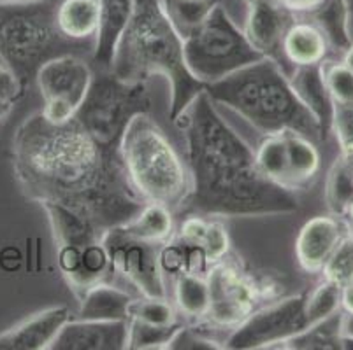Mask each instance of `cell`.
<instances>
[{
  "label": "cell",
  "mask_w": 353,
  "mask_h": 350,
  "mask_svg": "<svg viewBox=\"0 0 353 350\" xmlns=\"http://www.w3.org/2000/svg\"><path fill=\"white\" fill-rule=\"evenodd\" d=\"M288 149V166L285 188L288 191L306 189L316 179L322 165L320 151L313 139L297 131H285Z\"/></svg>",
  "instance_id": "obj_22"
},
{
  "label": "cell",
  "mask_w": 353,
  "mask_h": 350,
  "mask_svg": "<svg viewBox=\"0 0 353 350\" xmlns=\"http://www.w3.org/2000/svg\"><path fill=\"white\" fill-rule=\"evenodd\" d=\"M245 8V23L241 28L250 44L265 58H272L280 63L281 43L295 14L276 0H246Z\"/></svg>",
  "instance_id": "obj_14"
},
{
  "label": "cell",
  "mask_w": 353,
  "mask_h": 350,
  "mask_svg": "<svg viewBox=\"0 0 353 350\" xmlns=\"http://www.w3.org/2000/svg\"><path fill=\"white\" fill-rule=\"evenodd\" d=\"M34 2H43V0H0V4H34Z\"/></svg>",
  "instance_id": "obj_39"
},
{
  "label": "cell",
  "mask_w": 353,
  "mask_h": 350,
  "mask_svg": "<svg viewBox=\"0 0 353 350\" xmlns=\"http://www.w3.org/2000/svg\"><path fill=\"white\" fill-rule=\"evenodd\" d=\"M255 153V163L265 179L285 188L288 166L287 139L283 133L265 135V139L259 144ZM287 189V188H285Z\"/></svg>",
  "instance_id": "obj_27"
},
{
  "label": "cell",
  "mask_w": 353,
  "mask_h": 350,
  "mask_svg": "<svg viewBox=\"0 0 353 350\" xmlns=\"http://www.w3.org/2000/svg\"><path fill=\"white\" fill-rule=\"evenodd\" d=\"M94 69L81 54H62L41 65L34 81L44 100L41 111L44 120L51 124H65L74 120L88 93Z\"/></svg>",
  "instance_id": "obj_12"
},
{
  "label": "cell",
  "mask_w": 353,
  "mask_h": 350,
  "mask_svg": "<svg viewBox=\"0 0 353 350\" xmlns=\"http://www.w3.org/2000/svg\"><path fill=\"white\" fill-rule=\"evenodd\" d=\"M327 207L334 214H346V208L353 200V168L348 156L336 160L327 177L325 188Z\"/></svg>",
  "instance_id": "obj_28"
},
{
  "label": "cell",
  "mask_w": 353,
  "mask_h": 350,
  "mask_svg": "<svg viewBox=\"0 0 353 350\" xmlns=\"http://www.w3.org/2000/svg\"><path fill=\"white\" fill-rule=\"evenodd\" d=\"M221 0H160L167 19L185 41L204 25Z\"/></svg>",
  "instance_id": "obj_25"
},
{
  "label": "cell",
  "mask_w": 353,
  "mask_h": 350,
  "mask_svg": "<svg viewBox=\"0 0 353 350\" xmlns=\"http://www.w3.org/2000/svg\"><path fill=\"white\" fill-rule=\"evenodd\" d=\"M346 214H348V217L352 219V223H353V200H352V204L348 205V208H346Z\"/></svg>",
  "instance_id": "obj_41"
},
{
  "label": "cell",
  "mask_w": 353,
  "mask_h": 350,
  "mask_svg": "<svg viewBox=\"0 0 353 350\" xmlns=\"http://www.w3.org/2000/svg\"><path fill=\"white\" fill-rule=\"evenodd\" d=\"M172 303L183 322H204L210 312V285L206 275L188 274V272L174 275Z\"/></svg>",
  "instance_id": "obj_23"
},
{
  "label": "cell",
  "mask_w": 353,
  "mask_h": 350,
  "mask_svg": "<svg viewBox=\"0 0 353 350\" xmlns=\"http://www.w3.org/2000/svg\"><path fill=\"white\" fill-rule=\"evenodd\" d=\"M345 233L341 221L336 217L316 216L304 223L295 240V258L301 268L306 274H320Z\"/></svg>",
  "instance_id": "obj_17"
},
{
  "label": "cell",
  "mask_w": 353,
  "mask_h": 350,
  "mask_svg": "<svg viewBox=\"0 0 353 350\" xmlns=\"http://www.w3.org/2000/svg\"><path fill=\"white\" fill-rule=\"evenodd\" d=\"M346 233H348V235L352 237V239H353V223L350 224V226H348V230H346Z\"/></svg>",
  "instance_id": "obj_42"
},
{
  "label": "cell",
  "mask_w": 353,
  "mask_h": 350,
  "mask_svg": "<svg viewBox=\"0 0 353 350\" xmlns=\"http://www.w3.org/2000/svg\"><path fill=\"white\" fill-rule=\"evenodd\" d=\"M339 293L341 289L338 285L330 284L323 278L313 291L306 293V312L310 317L311 326L323 319H329L339 308Z\"/></svg>",
  "instance_id": "obj_33"
},
{
  "label": "cell",
  "mask_w": 353,
  "mask_h": 350,
  "mask_svg": "<svg viewBox=\"0 0 353 350\" xmlns=\"http://www.w3.org/2000/svg\"><path fill=\"white\" fill-rule=\"evenodd\" d=\"M121 230L146 242L167 243L176 233L174 212L162 204H144L132 219L121 224Z\"/></svg>",
  "instance_id": "obj_24"
},
{
  "label": "cell",
  "mask_w": 353,
  "mask_h": 350,
  "mask_svg": "<svg viewBox=\"0 0 353 350\" xmlns=\"http://www.w3.org/2000/svg\"><path fill=\"white\" fill-rule=\"evenodd\" d=\"M57 250V263L74 296L113 275L104 245V230L57 204H43Z\"/></svg>",
  "instance_id": "obj_7"
},
{
  "label": "cell",
  "mask_w": 353,
  "mask_h": 350,
  "mask_svg": "<svg viewBox=\"0 0 353 350\" xmlns=\"http://www.w3.org/2000/svg\"><path fill=\"white\" fill-rule=\"evenodd\" d=\"M128 319L141 320V322L157 324V326H171V324L183 322L176 310L174 303L169 298H134L128 307Z\"/></svg>",
  "instance_id": "obj_29"
},
{
  "label": "cell",
  "mask_w": 353,
  "mask_h": 350,
  "mask_svg": "<svg viewBox=\"0 0 353 350\" xmlns=\"http://www.w3.org/2000/svg\"><path fill=\"white\" fill-rule=\"evenodd\" d=\"M329 51V41L311 19L295 16L281 43V56L292 67L320 65Z\"/></svg>",
  "instance_id": "obj_18"
},
{
  "label": "cell",
  "mask_w": 353,
  "mask_h": 350,
  "mask_svg": "<svg viewBox=\"0 0 353 350\" xmlns=\"http://www.w3.org/2000/svg\"><path fill=\"white\" fill-rule=\"evenodd\" d=\"M25 88L21 77L18 76L11 63L0 54V121H4L18 100L23 96Z\"/></svg>",
  "instance_id": "obj_34"
},
{
  "label": "cell",
  "mask_w": 353,
  "mask_h": 350,
  "mask_svg": "<svg viewBox=\"0 0 353 350\" xmlns=\"http://www.w3.org/2000/svg\"><path fill=\"white\" fill-rule=\"evenodd\" d=\"M152 112L146 83L123 81L111 70L94 69V77L76 118L99 144L120 151L121 137L137 114Z\"/></svg>",
  "instance_id": "obj_8"
},
{
  "label": "cell",
  "mask_w": 353,
  "mask_h": 350,
  "mask_svg": "<svg viewBox=\"0 0 353 350\" xmlns=\"http://www.w3.org/2000/svg\"><path fill=\"white\" fill-rule=\"evenodd\" d=\"M128 320H67L50 350H125Z\"/></svg>",
  "instance_id": "obj_15"
},
{
  "label": "cell",
  "mask_w": 353,
  "mask_h": 350,
  "mask_svg": "<svg viewBox=\"0 0 353 350\" xmlns=\"http://www.w3.org/2000/svg\"><path fill=\"white\" fill-rule=\"evenodd\" d=\"M343 62H345L346 65H348L350 69L353 70V46H352V47H348V51H346L345 60H343Z\"/></svg>",
  "instance_id": "obj_40"
},
{
  "label": "cell",
  "mask_w": 353,
  "mask_h": 350,
  "mask_svg": "<svg viewBox=\"0 0 353 350\" xmlns=\"http://www.w3.org/2000/svg\"><path fill=\"white\" fill-rule=\"evenodd\" d=\"M276 2L283 6L285 9H288L292 14L304 16L307 12L314 11V9L322 4L323 0H276Z\"/></svg>",
  "instance_id": "obj_37"
},
{
  "label": "cell",
  "mask_w": 353,
  "mask_h": 350,
  "mask_svg": "<svg viewBox=\"0 0 353 350\" xmlns=\"http://www.w3.org/2000/svg\"><path fill=\"white\" fill-rule=\"evenodd\" d=\"M104 245L113 275L136 287L141 296H167L163 272L160 268V249L163 243L136 239L125 233L121 226H114L104 233Z\"/></svg>",
  "instance_id": "obj_13"
},
{
  "label": "cell",
  "mask_w": 353,
  "mask_h": 350,
  "mask_svg": "<svg viewBox=\"0 0 353 350\" xmlns=\"http://www.w3.org/2000/svg\"><path fill=\"white\" fill-rule=\"evenodd\" d=\"M78 300L79 319L128 320V307L134 298L125 289L105 281L86 289Z\"/></svg>",
  "instance_id": "obj_21"
},
{
  "label": "cell",
  "mask_w": 353,
  "mask_h": 350,
  "mask_svg": "<svg viewBox=\"0 0 353 350\" xmlns=\"http://www.w3.org/2000/svg\"><path fill=\"white\" fill-rule=\"evenodd\" d=\"M206 278L210 285V312L206 320L197 326L210 335L220 331L229 335L256 308L280 298L274 282L256 277L232 254L211 265Z\"/></svg>",
  "instance_id": "obj_10"
},
{
  "label": "cell",
  "mask_w": 353,
  "mask_h": 350,
  "mask_svg": "<svg viewBox=\"0 0 353 350\" xmlns=\"http://www.w3.org/2000/svg\"><path fill=\"white\" fill-rule=\"evenodd\" d=\"M206 93L248 121L264 135L297 131L316 139L320 123L299 100L283 67L272 58H262L220 81L206 85Z\"/></svg>",
  "instance_id": "obj_4"
},
{
  "label": "cell",
  "mask_w": 353,
  "mask_h": 350,
  "mask_svg": "<svg viewBox=\"0 0 353 350\" xmlns=\"http://www.w3.org/2000/svg\"><path fill=\"white\" fill-rule=\"evenodd\" d=\"M185 322L171 324V326H157V324L141 322V320L128 319V342L127 349L134 350H153L167 349L172 336L178 333Z\"/></svg>",
  "instance_id": "obj_30"
},
{
  "label": "cell",
  "mask_w": 353,
  "mask_h": 350,
  "mask_svg": "<svg viewBox=\"0 0 353 350\" xmlns=\"http://www.w3.org/2000/svg\"><path fill=\"white\" fill-rule=\"evenodd\" d=\"M320 69L332 105H353V70L345 62H322Z\"/></svg>",
  "instance_id": "obj_31"
},
{
  "label": "cell",
  "mask_w": 353,
  "mask_h": 350,
  "mask_svg": "<svg viewBox=\"0 0 353 350\" xmlns=\"http://www.w3.org/2000/svg\"><path fill=\"white\" fill-rule=\"evenodd\" d=\"M323 278L339 289L353 284V239L345 233L341 242L334 249L330 258L323 265Z\"/></svg>",
  "instance_id": "obj_32"
},
{
  "label": "cell",
  "mask_w": 353,
  "mask_h": 350,
  "mask_svg": "<svg viewBox=\"0 0 353 350\" xmlns=\"http://www.w3.org/2000/svg\"><path fill=\"white\" fill-rule=\"evenodd\" d=\"M111 72L123 81L146 83L163 76L171 83L169 118L178 116L206 85L195 79L183 56V39L167 19L160 0H134V11L118 41Z\"/></svg>",
  "instance_id": "obj_3"
},
{
  "label": "cell",
  "mask_w": 353,
  "mask_h": 350,
  "mask_svg": "<svg viewBox=\"0 0 353 350\" xmlns=\"http://www.w3.org/2000/svg\"><path fill=\"white\" fill-rule=\"evenodd\" d=\"M290 85L299 100L311 111L316 121H322L325 112V100H330L325 85L322 79V69L320 65L310 67H294V74L288 76Z\"/></svg>",
  "instance_id": "obj_26"
},
{
  "label": "cell",
  "mask_w": 353,
  "mask_h": 350,
  "mask_svg": "<svg viewBox=\"0 0 353 350\" xmlns=\"http://www.w3.org/2000/svg\"><path fill=\"white\" fill-rule=\"evenodd\" d=\"M185 131L192 193L185 212L208 217H268L297 210L292 191L262 175L255 153L199 93L174 121Z\"/></svg>",
  "instance_id": "obj_2"
},
{
  "label": "cell",
  "mask_w": 353,
  "mask_h": 350,
  "mask_svg": "<svg viewBox=\"0 0 353 350\" xmlns=\"http://www.w3.org/2000/svg\"><path fill=\"white\" fill-rule=\"evenodd\" d=\"M183 56L192 76L204 85L220 81L265 58L250 44L221 2L204 25L183 41Z\"/></svg>",
  "instance_id": "obj_9"
},
{
  "label": "cell",
  "mask_w": 353,
  "mask_h": 350,
  "mask_svg": "<svg viewBox=\"0 0 353 350\" xmlns=\"http://www.w3.org/2000/svg\"><path fill=\"white\" fill-rule=\"evenodd\" d=\"M330 121L345 156H353V105H332Z\"/></svg>",
  "instance_id": "obj_36"
},
{
  "label": "cell",
  "mask_w": 353,
  "mask_h": 350,
  "mask_svg": "<svg viewBox=\"0 0 353 350\" xmlns=\"http://www.w3.org/2000/svg\"><path fill=\"white\" fill-rule=\"evenodd\" d=\"M67 320L70 312L63 305L44 308L0 333V350H50Z\"/></svg>",
  "instance_id": "obj_16"
},
{
  "label": "cell",
  "mask_w": 353,
  "mask_h": 350,
  "mask_svg": "<svg viewBox=\"0 0 353 350\" xmlns=\"http://www.w3.org/2000/svg\"><path fill=\"white\" fill-rule=\"evenodd\" d=\"M99 4H101V18H99L92 62L95 69L109 70L118 41L132 16L134 0H99Z\"/></svg>",
  "instance_id": "obj_19"
},
{
  "label": "cell",
  "mask_w": 353,
  "mask_h": 350,
  "mask_svg": "<svg viewBox=\"0 0 353 350\" xmlns=\"http://www.w3.org/2000/svg\"><path fill=\"white\" fill-rule=\"evenodd\" d=\"M202 247L206 250L211 265L221 261V259L230 254L232 242H230L229 231L218 217H210V228H208L206 239H204Z\"/></svg>",
  "instance_id": "obj_35"
},
{
  "label": "cell",
  "mask_w": 353,
  "mask_h": 350,
  "mask_svg": "<svg viewBox=\"0 0 353 350\" xmlns=\"http://www.w3.org/2000/svg\"><path fill=\"white\" fill-rule=\"evenodd\" d=\"M16 181L32 201L57 204L108 231L143 208L127 179L121 154L97 140L76 120L51 124L35 112L12 139Z\"/></svg>",
  "instance_id": "obj_1"
},
{
  "label": "cell",
  "mask_w": 353,
  "mask_h": 350,
  "mask_svg": "<svg viewBox=\"0 0 353 350\" xmlns=\"http://www.w3.org/2000/svg\"><path fill=\"white\" fill-rule=\"evenodd\" d=\"M339 307H341L350 317H353V284L341 287V293H339Z\"/></svg>",
  "instance_id": "obj_38"
},
{
  "label": "cell",
  "mask_w": 353,
  "mask_h": 350,
  "mask_svg": "<svg viewBox=\"0 0 353 350\" xmlns=\"http://www.w3.org/2000/svg\"><path fill=\"white\" fill-rule=\"evenodd\" d=\"M95 43H74L60 34L50 0L0 4V54L27 86L41 65L62 54L94 53Z\"/></svg>",
  "instance_id": "obj_6"
},
{
  "label": "cell",
  "mask_w": 353,
  "mask_h": 350,
  "mask_svg": "<svg viewBox=\"0 0 353 350\" xmlns=\"http://www.w3.org/2000/svg\"><path fill=\"white\" fill-rule=\"evenodd\" d=\"M348 158H350V160H352V168H353V156H348Z\"/></svg>",
  "instance_id": "obj_43"
},
{
  "label": "cell",
  "mask_w": 353,
  "mask_h": 350,
  "mask_svg": "<svg viewBox=\"0 0 353 350\" xmlns=\"http://www.w3.org/2000/svg\"><path fill=\"white\" fill-rule=\"evenodd\" d=\"M127 179L144 204L183 210L192 193L188 166L152 114H137L120 144Z\"/></svg>",
  "instance_id": "obj_5"
},
{
  "label": "cell",
  "mask_w": 353,
  "mask_h": 350,
  "mask_svg": "<svg viewBox=\"0 0 353 350\" xmlns=\"http://www.w3.org/2000/svg\"><path fill=\"white\" fill-rule=\"evenodd\" d=\"M311 326L306 312V293L276 298L259 307L246 320L234 327L223 340V349H280Z\"/></svg>",
  "instance_id": "obj_11"
},
{
  "label": "cell",
  "mask_w": 353,
  "mask_h": 350,
  "mask_svg": "<svg viewBox=\"0 0 353 350\" xmlns=\"http://www.w3.org/2000/svg\"><path fill=\"white\" fill-rule=\"evenodd\" d=\"M99 18V0H62L54 6V21L60 34L74 43H95Z\"/></svg>",
  "instance_id": "obj_20"
}]
</instances>
